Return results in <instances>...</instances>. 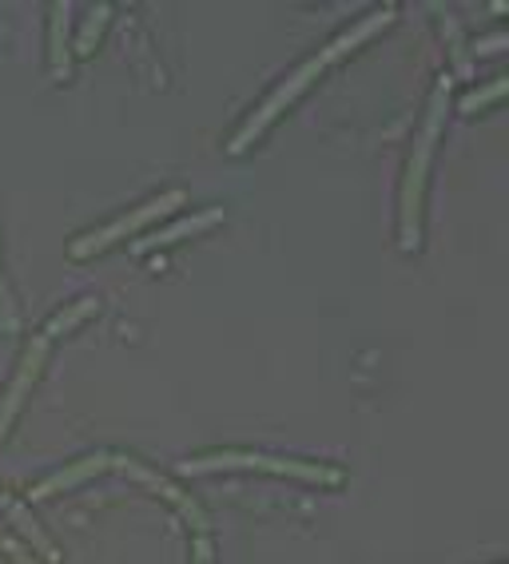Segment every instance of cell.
Returning a JSON list of instances; mask_svg holds the SVG:
<instances>
[{"label": "cell", "instance_id": "cell-20", "mask_svg": "<svg viewBox=\"0 0 509 564\" xmlns=\"http://www.w3.org/2000/svg\"><path fill=\"white\" fill-rule=\"evenodd\" d=\"M0 564H9V561H0Z\"/></svg>", "mask_w": 509, "mask_h": 564}, {"label": "cell", "instance_id": "cell-16", "mask_svg": "<svg viewBox=\"0 0 509 564\" xmlns=\"http://www.w3.org/2000/svg\"><path fill=\"white\" fill-rule=\"evenodd\" d=\"M442 32L450 36V48H454V64H458V72L466 76L469 72V52H466V44H462V32H458V24L450 21L446 17V24H442Z\"/></svg>", "mask_w": 509, "mask_h": 564}, {"label": "cell", "instance_id": "cell-1", "mask_svg": "<svg viewBox=\"0 0 509 564\" xmlns=\"http://www.w3.org/2000/svg\"><path fill=\"white\" fill-rule=\"evenodd\" d=\"M450 88L454 80L438 76L434 91H430L426 104V120L418 128L414 148H410L407 175H402V219H398V247L407 254H414L422 247V199H426V183H430V163H434V148H438L442 123H446L450 108Z\"/></svg>", "mask_w": 509, "mask_h": 564}, {"label": "cell", "instance_id": "cell-17", "mask_svg": "<svg viewBox=\"0 0 509 564\" xmlns=\"http://www.w3.org/2000/svg\"><path fill=\"white\" fill-rule=\"evenodd\" d=\"M0 544H4V553H9V564H41V556L32 553L29 544L17 541V536H4Z\"/></svg>", "mask_w": 509, "mask_h": 564}, {"label": "cell", "instance_id": "cell-4", "mask_svg": "<svg viewBox=\"0 0 509 564\" xmlns=\"http://www.w3.org/2000/svg\"><path fill=\"white\" fill-rule=\"evenodd\" d=\"M180 207H184V192H180V187L160 192L155 199H148L143 207H136V212L120 215V219H112V223H104V227H96V231H88V235H76L72 247H68V254L72 259H93V254H104L108 247L123 242L128 235H140L143 227L167 219V215L180 212Z\"/></svg>", "mask_w": 509, "mask_h": 564}, {"label": "cell", "instance_id": "cell-9", "mask_svg": "<svg viewBox=\"0 0 509 564\" xmlns=\"http://www.w3.org/2000/svg\"><path fill=\"white\" fill-rule=\"evenodd\" d=\"M394 17H398V9H394V4H387V9L370 12L367 21H358L355 29H350V32H343V36H338L335 44H326V48L318 52V56H323V64H326V68H331V64H335V61H343V56H350V52H355L358 44L375 41L378 32H382V29H390V24H394Z\"/></svg>", "mask_w": 509, "mask_h": 564}, {"label": "cell", "instance_id": "cell-2", "mask_svg": "<svg viewBox=\"0 0 509 564\" xmlns=\"http://www.w3.org/2000/svg\"><path fill=\"white\" fill-rule=\"evenodd\" d=\"M180 474L204 477V474H271V477H295L306 485H323L338 489L347 474L331 462H303V457H275V454H254V449H212V454H195L180 465Z\"/></svg>", "mask_w": 509, "mask_h": 564}, {"label": "cell", "instance_id": "cell-7", "mask_svg": "<svg viewBox=\"0 0 509 564\" xmlns=\"http://www.w3.org/2000/svg\"><path fill=\"white\" fill-rule=\"evenodd\" d=\"M219 223H224V207H204V212H192V215H184V219H172L167 227H155V231L140 235V239L132 242V251L136 254L163 251V247H175V242L212 231V227H219Z\"/></svg>", "mask_w": 509, "mask_h": 564}, {"label": "cell", "instance_id": "cell-5", "mask_svg": "<svg viewBox=\"0 0 509 564\" xmlns=\"http://www.w3.org/2000/svg\"><path fill=\"white\" fill-rule=\"evenodd\" d=\"M112 469H120L123 477H132L136 485H143V489H148V494L163 497V501L172 505L175 513H180L187 524H192L195 536H207V529H212V524H207V513H204V509H199V501H195V497H187L184 489H180V485H175V481H167V477L152 474L148 465L132 462V457H116V454H112Z\"/></svg>", "mask_w": 509, "mask_h": 564}, {"label": "cell", "instance_id": "cell-14", "mask_svg": "<svg viewBox=\"0 0 509 564\" xmlns=\"http://www.w3.org/2000/svg\"><path fill=\"white\" fill-rule=\"evenodd\" d=\"M506 88H509V80H494L489 88H474L469 96H462V104H458V111L462 116H474V111H481V108H489V104H498L501 96H506Z\"/></svg>", "mask_w": 509, "mask_h": 564}, {"label": "cell", "instance_id": "cell-19", "mask_svg": "<svg viewBox=\"0 0 509 564\" xmlns=\"http://www.w3.org/2000/svg\"><path fill=\"white\" fill-rule=\"evenodd\" d=\"M506 44H509V41L498 32V36H489V41H478V44H474V52H478V56H494V52H501Z\"/></svg>", "mask_w": 509, "mask_h": 564}, {"label": "cell", "instance_id": "cell-11", "mask_svg": "<svg viewBox=\"0 0 509 564\" xmlns=\"http://www.w3.org/2000/svg\"><path fill=\"white\" fill-rule=\"evenodd\" d=\"M68 12L72 4L61 0V4H52V21H48V61H52V76L56 80H68L72 72V48H68Z\"/></svg>", "mask_w": 509, "mask_h": 564}, {"label": "cell", "instance_id": "cell-8", "mask_svg": "<svg viewBox=\"0 0 509 564\" xmlns=\"http://www.w3.org/2000/svg\"><path fill=\"white\" fill-rule=\"evenodd\" d=\"M108 469H112V454H108V449L84 454V457H76L72 465H64V469H56V474H48L41 485H32L29 501H48V497L64 494V489H76V485H84V481H93V477L108 474Z\"/></svg>", "mask_w": 509, "mask_h": 564}, {"label": "cell", "instance_id": "cell-15", "mask_svg": "<svg viewBox=\"0 0 509 564\" xmlns=\"http://www.w3.org/2000/svg\"><path fill=\"white\" fill-rule=\"evenodd\" d=\"M0 330L21 334V311H17V299H12L9 279H4V262H0Z\"/></svg>", "mask_w": 509, "mask_h": 564}, {"label": "cell", "instance_id": "cell-3", "mask_svg": "<svg viewBox=\"0 0 509 564\" xmlns=\"http://www.w3.org/2000/svg\"><path fill=\"white\" fill-rule=\"evenodd\" d=\"M323 72H326L323 56H311V61L299 64V68L291 72V76H286V80L279 84V88L271 91V96H267V100L259 104V108H254L251 116H247L243 128L235 131L231 143H227V155H243V152H251L254 143H259V140L267 135V131L275 128L279 116H283V111L291 108V104H295L299 96H303V91L311 88V84H315L318 76H323Z\"/></svg>", "mask_w": 509, "mask_h": 564}, {"label": "cell", "instance_id": "cell-13", "mask_svg": "<svg viewBox=\"0 0 509 564\" xmlns=\"http://www.w3.org/2000/svg\"><path fill=\"white\" fill-rule=\"evenodd\" d=\"M108 17H112L108 4H96V9L88 12V24H84L80 41H76V56H93L96 44H100V36H104V29H108Z\"/></svg>", "mask_w": 509, "mask_h": 564}, {"label": "cell", "instance_id": "cell-18", "mask_svg": "<svg viewBox=\"0 0 509 564\" xmlns=\"http://www.w3.org/2000/svg\"><path fill=\"white\" fill-rule=\"evenodd\" d=\"M192 564H215L212 536H195V541H192Z\"/></svg>", "mask_w": 509, "mask_h": 564}, {"label": "cell", "instance_id": "cell-10", "mask_svg": "<svg viewBox=\"0 0 509 564\" xmlns=\"http://www.w3.org/2000/svg\"><path fill=\"white\" fill-rule=\"evenodd\" d=\"M0 513L9 517L12 529L21 533V541H29V544H32V553H36V556H44L48 564H61V561H64L61 549H56V544H52V536L41 529V521H36V517H32L21 501H12V497H4V505H0Z\"/></svg>", "mask_w": 509, "mask_h": 564}, {"label": "cell", "instance_id": "cell-6", "mask_svg": "<svg viewBox=\"0 0 509 564\" xmlns=\"http://www.w3.org/2000/svg\"><path fill=\"white\" fill-rule=\"evenodd\" d=\"M48 350H52V343L44 338V334H36V338L24 346L21 366H17L9 390H4V398H0V437H9V430H12V422H17L21 405L29 402V393L36 390V382H41L44 362H48Z\"/></svg>", "mask_w": 509, "mask_h": 564}, {"label": "cell", "instance_id": "cell-12", "mask_svg": "<svg viewBox=\"0 0 509 564\" xmlns=\"http://www.w3.org/2000/svg\"><path fill=\"white\" fill-rule=\"evenodd\" d=\"M100 299H96V294H88V299H76V303L72 306H64L61 314H56V318H52L48 326H44V338H61V334H72L76 330V326L84 323V318H93V314H100Z\"/></svg>", "mask_w": 509, "mask_h": 564}]
</instances>
